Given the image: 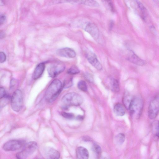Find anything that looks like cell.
<instances>
[{"label": "cell", "mask_w": 159, "mask_h": 159, "mask_svg": "<svg viewBox=\"0 0 159 159\" xmlns=\"http://www.w3.org/2000/svg\"><path fill=\"white\" fill-rule=\"evenodd\" d=\"M62 85L61 81L58 79L53 80L50 84L45 92L46 100L51 102H53L60 93Z\"/></svg>", "instance_id": "cell-1"}, {"label": "cell", "mask_w": 159, "mask_h": 159, "mask_svg": "<svg viewBox=\"0 0 159 159\" xmlns=\"http://www.w3.org/2000/svg\"><path fill=\"white\" fill-rule=\"evenodd\" d=\"M83 102V98L80 95L75 92H70L63 96L61 104L62 107L66 109L70 106H80Z\"/></svg>", "instance_id": "cell-2"}, {"label": "cell", "mask_w": 159, "mask_h": 159, "mask_svg": "<svg viewBox=\"0 0 159 159\" xmlns=\"http://www.w3.org/2000/svg\"><path fill=\"white\" fill-rule=\"evenodd\" d=\"M143 106V100L139 97H134L130 105L129 110L131 115L137 119L140 117Z\"/></svg>", "instance_id": "cell-3"}, {"label": "cell", "mask_w": 159, "mask_h": 159, "mask_svg": "<svg viewBox=\"0 0 159 159\" xmlns=\"http://www.w3.org/2000/svg\"><path fill=\"white\" fill-rule=\"evenodd\" d=\"M37 144L34 141L29 142L26 143L21 151L16 154L17 159H25L32 154L36 150Z\"/></svg>", "instance_id": "cell-4"}, {"label": "cell", "mask_w": 159, "mask_h": 159, "mask_svg": "<svg viewBox=\"0 0 159 159\" xmlns=\"http://www.w3.org/2000/svg\"><path fill=\"white\" fill-rule=\"evenodd\" d=\"M11 106L14 111L19 112L21 109L23 104V95L20 90L17 89L13 93L11 98Z\"/></svg>", "instance_id": "cell-5"}, {"label": "cell", "mask_w": 159, "mask_h": 159, "mask_svg": "<svg viewBox=\"0 0 159 159\" xmlns=\"http://www.w3.org/2000/svg\"><path fill=\"white\" fill-rule=\"evenodd\" d=\"M25 144V142L24 140L11 139L5 143L2 148L5 151H15L23 148Z\"/></svg>", "instance_id": "cell-6"}, {"label": "cell", "mask_w": 159, "mask_h": 159, "mask_svg": "<svg viewBox=\"0 0 159 159\" xmlns=\"http://www.w3.org/2000/svg\"><path fill=\"white\" fill-rule=\"evenodd\" d=\"M159 112V96L155 98L150 102L148 108V115L151 119H155Z\"/></svg>", "instance_id": "cell-7"}, {"label": "cell", "mask_w": 159, "mask_h": 159, "mask_svg": "<svg viewBox=\"0 0 159 159\" xmlns=\"http://www.w3.org/2000/svg\"><path fill=\"white\" fill-rule=\"evenodd\" d=\"M65 68V66L60 62H56L50 65L48 68L49 75L54 77L63 72Z\"/></svg>", "instance_id": "cell-8"}, {"label": "cell", "mask_w": 159, "mask_h": 159, "mask_svg": "<svg viewBox=\"0 0 159 159\" xmlns=\"http://www.w3.org/2000/svg\"><path fill=\"white\" fill-rule=\"evenodd\" d=\"M85 31L88 33L95 39L99 37V32L97 26L94 23H89L87 24L85 28Z\"/></svg>", "instance_id": "cell-9"}, {"label": "cell", "mask_w": 159, "mask_h": 159, "mask_svg": "<svg viewBox=\"0 0 159 159\" xmlns=\"http://www.w3.org/2000/svg\"><path fill=\"white\" fill-rule=\"evenodd\" d=\"M57 55L68 58H73L75 57L76 53L73 49L69 48H65L59 49L57 51Z\"/></svg>", "instance_id": "cell-10"}, {"label": "cell", "mask_w": 159, "mask_h": 159, "mask_svg": "<svg viewBox=\"0 0 159 159\" xmlns=\"http://www.w3.org/2000/svg\"><path fill=\"white\" fill-rule=\"evenodd\" d=\"M127 59L130 62L139 66H143L146 64L144 60L140 58L132 51L129 52Z\"/></svg>", "instance_id": "cell-11"}, {"label": "cell", "mask_w": 159, "mask_h": 159, "mask_svg": "<svg viewBox=\"0 0 159 159\" xmlns=\"http://www.w3.org/2000/svg\"><path fill=\"white\" fill-rule=\"evenodd\" d=\"M76 156L77 159H88L89 153L88 150L85 148L80 146L76 150Z\"/></svg>", "instance_id": "cell-12"}, {"label": "cell", "mask_w": 159, "mask_h": 159, "mask_svg": "<svg viewBox=\"0 0 159 159\" xmlns=\"http://www.w3.org/2000/svg\"><path fill=\"white\" fill-rule=\"evenodd\" d=\"M87 59L89 62L97 70H102V66L95 55L92 54L88 55L87 56Z\"/></svg>", "instance_id": "cell-13"}, {"label": "cell", "mask_w": 159, "mask_h": 159, "mask_svg": "<svg viewBox=\"0 0 159 159\" xmlns=\"http://www.w3.org/2000/svg\"><path fill=\"white\" fill-rule=\"evenodd\" d=\"M45 64L43 62L38 64L35 67L33 75V78L34 80L39 78L43 73L44 69Z\"/></svg>", "instance_id": "cell-14"}, {"label": "cell", "mask_w": 159, "mask_h": 159, "mask_svg": "<svg viewBox=\"0 0 159 159\" xmlns=\"http://www.w3.org/2000/svg\"><path fill=\"white\" fill-rule=\"evenodd\" d=\"M125 107L120 103L116 104L114 107V111L115 114L118 116H124L125 112Z\"/></svg>", "instance_id": "cell-15"}, {"label": "cell", "mask_w": 159, "mask_h": 159, "mask_svg": "<svg viewBox=\"0 0 159 159\" xmlns=\"http://www.w3.org/2000/svg\"><path fill=\"white\" fill-rule=\"evenodd\" d=\"M46 155V159H60V154L59 152L54 148L49 149Z\"/></svg>", "instance_id": "cell-16"}, {"label": "cell", "mask_w": 159, "mask_h": 159, "mask_svg": "<svg viewBox=\"0 0 159 159\" xmlns=\"http://www.w3.org/2000/svg\"><path fill=\"white\" fill-rule=\"evenodd\" d=\"M132 97L128 92H126L124 94L123 98V102L125 107L129 109L130 105L133 98Z\"/></svg>", "instance_id": "cell-17"}, {"label": "cell", "mask_w": 159, "mask_h": 159, "mask_svg": "<svg viewBox=\"0 0 159 159\" xmlns=\"http://www.w3.org/2000/svg\"><path fill=\"white\" fill-rule=\"evenodd\" d=\"M110 85L111 90L117 93L120 90V87L118 81L115 78H111L110 80Z\"/></svg>", "instance_id": "cell-18"}, {"label": "cell", "mask_w": 159, "mask_h": 159, "mask_svg": "<svg viewBox=\"0 0 159 159\" xmlns=\"http://www.w3.org/2000/svg\"><path fill=\"white\" fill-rule=\"evenodd\" d=\"M137 6L141 13V17L145 20L147 15V10L143 5L139 1H136Z\"/></svg>", "instance_id": "cell-19"}, {"label": "cell", "mask_w": 159, "mask_h": 159, "mask_svg": "<svg viewBox=\"0 0 159 159\" xmlns=\"http://www.w3.org/2000/svg\"><path fill=\"white\" fill-rule=\"evenodd\" d=\"M77 3L92 7H98L99 6V4L94 0H77Z\"/></svg>", "instance_id": "cell-20"}, {"label": "cell", "mask_w": 159, "mask_h": 159, "mask_svg": "<svg viewBox=\"0 0 159 159\" xmlns=\"http://www.w3.org/2000/svg\"><path fill=\"white\" fill-rule=\"evenodd\" d=\"M152 127L154 134L159 137V120L155 121L152 124Z\"/></svg>", "instance_id": "cell-21"}, {"label": "cell", "mask_w": 159, "mask_h": 159, "mask_svg": "<svg viewBox=\"0 0 159 159\" xmlns=\"http://www.w3.org/2000/svg\"><path fill=\"white\" fill-rule=\"evenodd\" d=\"M78 88L81 90L86 92L87 90V84L84 80H80L78 83Z\"/></svg>", "instance_id": "cell-22"}, {"label": "cell", "mask_w": 159, "mask_h": 159, "mask_svg": "<svg viewBox=\"0 0 159 159\" xmlns=\"http://www.w3.org/2000/svg\"><path fill=\"white\" fill-rule=\"evenodd\" d=\"M125 135L123 133H119L116 136V141L119 144H122L125 141Z\"/></svg>", "instance_id": "cell-23"}, {"label": "cell", "mask_w": 159, "mask_h": 159, "mask_svg": "<svg viewBox=\"0 0 159 159\" xmlns=\"http://www.w3.org/2000/svg\"><path fill=\"white\" fill-rule=\"evenodd\" d=\"M79 72L80 70L78 68L75 66H72L67 70V73L71 75L77 74Z\"/></svg>", "instance_id": "cell-24"}, {"label": "cell", "mask_w": 159, "mask_h": 159, "mask_svg": "<svg viewBox=\"0 0 159 159\" xmlns=\"http://www.w3.org/2000/svg\"><path fill=\"white\" fill-rule=\"evenodd\" d=\"M93 149L97 155L98 157L101 154L102 150L100 147L97 144H94L93 145Z\"/></svg>", "instance_id": "cell-25"}, {"label": "cell", "mask_w": 159, "mask_h": 159, "mask_svg": "<svg viewBox=\"0 0 159 159\" xmlns=\"http://www.w3.org/2000/svg\"><path fill=\"white\" fill-rule=\"evenodd\" d=\"M17 81L15 79H12L11 81L10 88L11 89H14L17 86Z\"/></svg>", "instance_id": "cell-26"}, {"label": "cell", "mask_w": 159, "mask_h": 159, "mask_svg": "<svg viewBox=\"0 0 159 159\" xmlns=\"http://www.w3.org/2000/svg\"><path fill=\"white\" fill-rule=\"evenodd\" d=\"M62 115L63 117L68 119H72L74 117V115L72 113L63 112Z\"/></svg>", "instance_id": "cell-27"}, {"label": "cell", "mask_w": 159, "mask_h": 159, "mask_svg": "<svg viewBox=\"0 0 159 159\" xmlns=\"http://www.w3.org/2000/svg\"><path fill=\"white\" fill-rule=\"evenodd\" d=\"M72 80L70 79L67 80L65 81L63 86L65 88H68L72 85Z\"/></svg>", "instance_id": "cell-28"}, {"label": "cell", "mask_w": 159, "mask_h": 159, "mask_svg": "<svg viewBox=\"0 0 159 159\" xmlns=\"http://www.w3.org/2000/svg\"><path fill=\"white\" fill-rule=\"evenodd\" d=\"M84 77L85 79L88 81L89 82L92 83L93 81V78L90 74L87 73L86 74L84 75Z\"/></svg>", "instance_id": "cell-29"}, {"label": "cell", "mask_w": 159, "mask_h": 159, "mask_svg": "<svg viewBox=\"0 0 159 159\" xmlns=\"http://www.w3.org/2000/svg\"><path fill=\"white\" fill-rule=\"evenodd\" d=\"M6 57L5 53L1 52L0 53V61L1 63L4 62L6 60Z\"/></svg>", "instance_id": "cell-30"}, {"label": "cell", "mask_w": 159, "mask_h": 159, "mask_svg": "<svg viewBox=\"0 0 159 159\" xmlns=\"http://www.w3.org/2000/svg\"><path fill=\"white\" fill-rule=\"evenodd\" d=\"M7 94L5 90L3 88L1 87L0 89V98L1 99L3 97H5Z\"/></svg>", "instance_id": "cell-31"}, {"label": "cell", "mask_w": 159, "mask_h": 159, "mask_svg": "<svg viewBox=\"0 0 159 159\" xmlns=\"http://www.w3.org/2000/svg\"><path fill=\"white\" fill-rule=\"evenodd\" d=\"M107 4L108 5L109 8H110L111 10L113 11L114 7H113V4L111 1H105Z\"/></svg>", "instance_id": "cell-32"}, {"label": "cell", "mask_w": 159, "mask_h": 159, "mask_svg": "<svg viewBox=\"0 0 159 159\" xmlns=\"http://www.w3.org/2000/svg\"><path fill=\"white\" fill-rule=\"evenodd\" d=\"M5 16L3 14H1L0 16V24L3 23L5 19Z\"/></svg>", "instance_id": "cell-33"}, {"label": "cell", "mask_w": 159, "mask_h": 159, "mask_svg": "<svg viewBox=\"0 0 159 159\" xmlns=\"http://www.w3.org/2000/svg\"><path fill=\"white\" fill-rule=\"evenodd\" d=\"M77 119L80 120H82L83 119V117L81 116H78L77 117Z\"/></svg>", "instance_id": "cell-34"}, {"label": "cell", "mask_w": 159, "mask_h": 159, "mask_svg": "<svg viewBox=\"0 0 159 159\" xmlns=\"http://www.w3.org/2000/svg\"><path fill=\"white\" fill-rule=\"evenodd\" d=\"M40 159V158H38V159Z\"/></svg>", "instance_id": "cell-35"}]
</instances>
